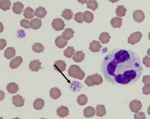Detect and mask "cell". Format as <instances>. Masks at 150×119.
<instances>
[{"instance_id": "4316f807", "label": "cell", "mask_w": 150, "mask_h": 119, "mask_svg": "<svg viewBox=\"0 0 150 119\" xmlns=\"http://www.w3.org/2000/svg\"><path fill=\"white\" fill-rule=\"evenodd\" d=\"M111 37L110 36L109 33L107 32H103L100 34L99 39L100 41L102 44H107L109 42Z\"/></svg>"}, {"instance_id": "f35d334b", "label": "cell", "mask_w": 150, "mask_h": 119, "mask_svg": "<svg viewBox=\"0 0 150 119\" xmlns=\"http://www.w3.org/2000/svg\"><path fill=\"white\" fill-rule=\"evenodd\" d=\"M30 22L27 19H23L21 21V25L26 29H30Z\"/></svg>"}, {"instance_id": "d4e9b609", "label": "cell", "mask_w": 150, "mask_h": 119, "mask_svg": "<svg viewBox=\"0 0 150 119\" xmlns=\"http://www.w3.org/2000/svg\"><path fill=\"white\" fill-rule=\"evenodd\" d=\"M96 115L99 117H102L104 116L106 114V110L104 105H98L96 107Z\"/></svg>"}, {"instance_id": "bcb514c9", "label": "cell", "mask_w": 150, "mask_h": 119, "mask_svg": "<svg viewBox=\"0 0 150 119\" xmlns=\"http://www.w3.org/2000/svg\"><path fill=\"white\" fill-rule=\"evenodd\" d=\"M147 113L150 115V105L148 107V109H147Z\"/></svg>"}, {"instance_id": "ba28073f", "label": "cell", "mask_w": 150, "mask_h": 119, "mask_svg": "<svg viewBox=\"0 0 150 119\" xmlns=\"http://www.w3.org/2000/svg\"><path fill=\"white\" fill-rule=\"evenodd\" d=\"M133 18L136 22L141 23L144 19V13L142 11L140 10L135 11L133 13Z\"/></svg>"}, {"instance_id": "7bdbcfd3", "label": "cell", "mask_w": 150, "mask_h": 119, "mask_svg": "<svg viewBox=\"0 0 150 119\" xmlns=\"http://www.w3.org/2000/svg\"><path fill=\"white\" fill-rule=\"evenodd\" d=\"M142 82L145 85H150V76L149 75L144 76L142 79Z\"/></svg>"}, {"instance_id": "30bf717a", "label": "cell", "mask_w": 150, "mask_h": 119, "mask_svg": "<svg viewBox=\"0 0 150 119\" xmlns=\"http://www.w3.org/2000/svg\"><path fill=\"white\" fill-rule=\"evenodd\" d=\"M41 64L42 63L40 62L39 60H34L30 62L29 66L31 71H38L40 69H42Z\"/></svg>"}, {"instance_id": "c3c4849f", "label": "cell", "mask_w": 150, "mask_h": 119, "mask_svg": "<svg viewBox=\"0 0 150 119\" xmlns=\"http://www.w3.org/2000/svg\"><path fill=\"white\" fill-rule=\"evenodd\" d=\"M147 54L148 56H150V48H149V49H148V50H147Z\"/></svg>"}, {"instance_id": "5bb4252c", "label": "cell", "mask_w": 150, "mask_h": 119, "mask_svg": "<svg viewBox=\"0 0 150 119\" xmlns=\"http://www.w3.org/2000/svg\"><path fill=\"white\" fill-rule=\"evenodd\" d=\"M74 33V31L71 28H67L62 33V37L64 40L67 41L73 38Z\"/></svg>"}, {"instance_id": "9a60e30c", "label": "cell", "mask_w": 150, "mask_h": 119, "mask_svg": "<svg viewBox=\"0 0 150 119\" xmlns=\"http://www.w3.org/2000/svg\"><path fill=\"white\" fill-rule=\"evenodd\" d=\"M6 89L9 93L14 94L18 92L19 88L18 84L15 83H10L6 86Z\"/></svg>"}, {"instance_id": "6da1fadb", "label": "cell", "mask_w": 150, "mask_h": 119, "mask_svg": "<svg viewBox=\"0 0 150 119\" xmlns=\"http://www.w3.org/2000/svg\"><path fill=\"white\" fill-rule=\"evenodd\" d=\"M101 69L107 82L116 86H128L138 80L143 73L139 56L130 49L116 48L103 58Z\"/></svg>"}, {"instance_id": "8992f818", "label": "cell", "mask_w": 150, "mask_h": 119, "mask_svg": "<svg viewBox=\"0 0 150 119\" xmlns=\"http://www.w3.org/2000/svg\"><path fill=\"white\" fill-rule=\"evenodd\" d=\"M25 99L23 98L22 96L18 94L13 96L12 98V101L13 105L15 106L16 107H21L24 105Z\"/></svg>"}, {"instance_id": "ee69618b", "label": "cell", "mask_w": 150, "mask_h": 119, "mask_svg": "<svg viewBox=\"0 0 150 119\" xmlns=\"http://www.w3.org/2000/svg\"><path fill=\"white\" fill-rule=\"evenodd\" d=\"M6 41L4 39H0V50H3L6 46Z\"/></svg>"}, {"instance_id": "7c38bea8", "label": "cell", "mask_w": 150, "mask_h": 119, "mask_svg": "<svg viewBox=\"0 0 150 119\" xmlns=\"http://www.w3.org/2000/svg\"><path fill=\"white\" fill-rule=\"evenodd\" d=\"M13 11L16 14H21L24 10V5L20 2L14 3L13 7Z\"/></svg>"}, {"instance_id": "b9f144b4", "label": "cell", "mask_w": 150, "mask_h": 119, "mask_svg": "<svg viewBox=\"0 0 150 119\" xmlns=\"http://www.w3.org/2000/svg\"><path fill=\"white\" fill-rule=\"evenodd\" d=\"M143 93L145 95L150 94V85H146L143 87Z\"/></svg>"}, {"instance_id": "cb8c5ba5", "label": "cell", "mask_w": 150, "mask_h": 119, "mask_svg": "<svg viewBox=\"0 0 150 119\" xmlns=\"http://www.w3.org/2000/svg\"><path fill=\"white\" fill-rule=\"evenodd\" d=\"M42 25V20L38 18H35L31 20L30 26L34 30H38L41 27Z\"/></svg>"}, {"instance_id": "2e32d148", "label": "cell", "mask_w": 150, "mask_h": 119, "mask_svg": "<svg viewBox=\"0 0 150 119\" xmlns=\"http://www.w3.org/2000/svg\"><path fill=\"white\" fill-rule=\"evenodd\" d=\"M50 96L54 100L57 99L61 96V90L57 87H54L50 91Z\"/></svg>"}, {"instance_id": "3957f363", "label": "cell", "mask_w": 150, "mask_h": 119, "mask_svg": "<svg viewBox=\"0 0 150 119\" xmlns=\"http://www.w3.org/2000/svg\"><path fill=\"white\" fill-rule=\"evenodd\" d=\"M143 36V34L140 32L137 31L133 33L128 38V43L132 45H135L140 41Z\"/></svg>"}, {"instance_id": "e0dca14e", "label": "cell", "mask_w": 150, "mask_h": 119, "mask_svg": "<svg viewBox=\"0 0 150 119\" xmlns=\"http://www.w3.org/2000/svg\"><path fill=\"white\" fill-rule=\"evenodd\" d=\"M85 54L84 53L83 51H77L74 55L73 56V60L75 62H81L85 58Z\"/></svg>"}, {"instance_id": "52a82bcc", "label": "cell", "mask_w": 150, "mask_h": 119, "mask_svg": "<svg viewBox=\"0 0 150 119\" xmlns=\"http://www.w3.org/2000/svg\"><path fill=\"white\" fill-rule=\"evenodd\" d=\"M66 67L67 65L65 62L62 60H59L57 61H55L53 65V67L55 70L60 73H62L65 70Z\"/></svg>"}, {"instance_id": "7a4b0ae2", "label": "cell", "mask_w": 150, "mask_h": 119, "mask_svg": "<svg viewBox=\"0 0 150 119\" xmlns=\"http://www.w3.org/2000/svg\"><path fill=\"white\" fill-rule=\"evenodd\" d=\"M68 74L71 77L82 80L85 76V73L78 65H72L68 69Z\"/></svg>"}, {"instance_id": "44dd1931", "label": "cell", "mask_w": 150, "mask_h": 119, "mask_svg": "<svg viewBox=\"0 0 150 119\" xmlns=\"http://www.w3.org/2000/svg\"><path fill=\"white\" fill-rule=\"evenodd\" d=\"M16 55V50L13 47H8L4 52L5 57L8 60L14 57Z\"/></svg>"}, {"instance_id": "1f68e13d", "label": "cell", "mask_w": 150, "mask_h": 119, "mask_svg": "<svg viewBox=\"0 0 150 119\" xmlns=\"http://www.w3.org/2000/svg\"><path fill=\"white\" fill-rule=\"evenodd\" d=\"M88 99L87 97L85 94H81L79 96H78L77 98V101L78 104L80 105L83 106L87 103Z\"/></svg>"}, {"instance_id": "4dcf8cb0", "label": "cell", "mask_w": 150, "mask_h": 119, "mask_svg": "<svg viewBox=\"0 0 150 119\" xmlns=\"http://www.w3.org/2000/svg\"><path fill=\"white\" fill-rule=\"evenodd\" d=\"M126 11H127V9H125L123 5H119L117 8L115 12L117 16L121 17L125 16Z\"/></svg>"}, {"instance_id": "f1b7e54d", "label": "cell", "mask_w": 150, "mask_h": 119, "mask_svg": "<svg viewBox=\"0 0 150 119\" xmlns=\"http://www.w3.org/2000/svg\"><path fill=\"white\" fill-rule=\"evenodd\" d=\"M11 3L9 0H1L0 1V8L4 11L10 9Z\"/></svg>"}, {"instance_id": "d6986e66", "label": "cell", "mask_w": 150, "mask_h": 119, "mask_svg": "<svg viewBox=\"0 0 150 119\" xmlns=\"http://www.w3.org/2000/svg\"><path fill=\"white\" fill-rule=\"evenodd\" d=\"M23 16L25 18L31 19L35 17V12L33 9L30 7H27L24 11Z\"/></svg>"}, {"instance_id": "4fadbf2b", "label": "cell", "mask_w": 150, "mask_h": 119, "mask_svg": "<svg viewBox=\"0 0 150 119\" xmlns=\"http://www.w3.org/2000/svg\"><path fill=\"white\" fill-rule=\"evenodd\" d=\"M69 114V110L67 107L62 105L57 109V115L61 118H64Z\"/></svg>"}, {"instance_id": "7dc6e473", "label": "cell", "mask_w": 150, "mask_h": 119, "mask_svg": "<svg viewBox=\"0 0 150 119\" xmlns=\"http://www.w3.org/2000/svg\"><path fill=\"white\" fill-rule=\"evenodd\" d=\"M88 1H79V2H80L81 3V4H83L85 3V2H86Z\"/></svg>"}, {"instance_id": "d6a6232c", "label": "cell", "mask_w": 150, "mask_h": 119, "mask_svg": "<svg viewBox=\"0 0 150 119\" xmlns=\"http://www.w3.org/2000/svg\"><path fill=\"white\" fill-rule=\"evenodd\" d=\"M87 8L88 9H91L92 10H96L98 8V4L97 2L95 0H89L86 3Z\"/></svg>"}, {"instance_id": "f907efd6", "label": "cell", "mask_w": 150, "mask_h": 119, "mask_svg": "<svg viewBox=\"0 0 150 119\" xmlns=\"http://www.w3.org/2000/svg\"><path fill=\"white\" fill-rule=\"evenodd\" d=\"M13 119H21L19 117H16V118H13Z\"/></svg>"}, {"instance_id": "836d02e7", "label": "cell", "mask_w": 150, "mask_h": 119, "mask_svg": "<svg viewBox=\"0 0 150 119\" xmlns=\"http://www.w3.org/2000/svg\"><path fill=\"white\" fill-rule=\"evenodd\" d=\"M75 49L73 47L68 46L67 48L64 51V55L67 58H71L74 55Z\"/></svg>"}, {"instance_id": "603a6c76", "label": "cell", "mask_w": 150, "mask_h": 119, "mask_svg": "<svg viewBox=\"0 0 150 119\" xmlns=\"http://www.w3.org/2000/svg\"><path fill=\"white\" fill-rule=\"evenodd\" d=\"M55 44L57 47L64 48L67 44V41L64 39L62 36H59L55 40Z\"/></svg>"}, {"instance_id": "ffe728a7", "label": "cell", "mask_w": 150, "mask_h": 119, "mask_svg": "<svg viewBox=\"0 0 150 119\" xmlns=\"http://www.w3.org/2000/svg\"><path fill=\"white\" fill-rule=\"evenodd\" d=\"M35 16L40 19L43 18L47 14V11L44 7L41 6L36 9Z\"/></svg>"}, {"instance_id": "60d3db41", "label": "cell", "mask_w": 150, "mask_h": 119, "mask_svg": "<svg viewBox=\"0 0 150 119\" xmlns=\"http://www.w3.org/2000/svg\"><path fill=\"white\" fill-rule=\"evenodd\" d=\"M143 64L145 65L146 68H150V57H148L147 56H146L143 60Z\"/></svg>"}, {"instance_id": "7402d4cb", "label": "cell", "mask_w": 150, "mask_h": 119, "mask_svg": "<svg viewBox=\"0 0 150 119\" xmlns=\"http://www.w3.org/2000/svg\"><path fill=\"white\" fill-rule=\"evenodd\" d=\"M122 24V19L118 17H115L112 19L110 24L112 27L115 28H120Z\"/></svg>"}, {"instance_id": "f6af8a7d", "label": "cell", "mask_w": 150, "mask_h": 119, "mask_svg": "<svg viewBox=\"0 0 150 119\" xmlns=\"http://www.w3.org/2000/svg\"><path fill=\"white\" fill-rule=\"evenodd\" d=\"M0 100H3V99L5 98V93L2 90L0 91Z\"/></svg>"}, {"instance_id": "8fae6325", "label": "cell", "mask_w": 150, "mask_h": 119, "mask_svg": "<svg viewBox=\"0 0 150 119\" xmlns=\"http://www.w3.org/2000/svg\"><path fill=\"white\" fill-rule=\"evenodd\" d=\"M23 61V58L21 56H16L10 61L9 67L12 69L16 68L21 64Z\"/></svg>"}, {"instance_id": "816d5d0a", "label": "cell", "mask_w": 150, "mask_h": 119, "mask_svg": "<svg viewBox=\"0 0 150 119\" xmlns=\"http://www.w3.org/2000/svg\"><path fill=\"white\" fill-rule=\"evenodd\" d=\"M0 119H3V117H1V118H0Z\"/></svg>"}, {"instance_id": "9c48e42d", "label": "cell", "mask_w": 150, "mask_h": 119, "mask_svg": "<svg viewBox=\"0 0 150 119\" xmlns=\"http://www.w3.org/2000/svg\"><path fill=\"white\" fill-rule=\"evenodd\" d=\"M102 46L100 45V41L93 40L90 43L89 49L91 52L93 53H97L100 51V49Z\"/></svg>"}, {"instance_id": "d590c367", "label": "cell", "mask_w": 150, "mask_h": 119, "mask_svg": "<svg viewBox=\"0 0 150 119\" xmlns=\"http://www.w3.org/2000/svg\"><path fill=\"white\" fill-rule=\"evenodd\" d=\"M95 85H100L103 82V79L102 77L101 76L96 73L92 76Z\"/></svg>"}, {"instance_id": "277c9868", "label": "cell", "mask_w": 150, "mask_h": 119, "mask_svg": "<svg viewBox=\"0 0 150 119\" xmlns=\"http://www.w3.org/2000/svg\"><path fill=\"white\" fill-rule=\"evenodd\" d=\"M52 25L53 29L56 31H62L65 26L64 22L60 18H56L53 19Z\"/></svg>"}, {"instance_id": "5b68a950", "label": "cell", "mask_w": 150, "mask_h": 119, "mask_svg": "<svg viewBox=\"0 0 150 119\" xmlns=\"http://www.w3.org/2000/svg\"><path fill=\"white\" fill-rule=\"evenodd\" d=\"M142 106H143V105H142L141 102L139 100L135 99L131 101L129 107L132 112L137 113L139 110H141Z\"/></svg>"}, {"instance_id": "f5cc1de1", "label": "cell", "mask_w": 150, "mask_h": 119, "mask_svg": "<svg viewBox=\"0 0 150 119\" xmlns=\"http://www.w3.org/2000/svg\"><path fill=\"white\" fill-rule=\"evenodd\" d=\"M45 119V118H41V119Z\"/></svg>"}, {"instance_id": "83f0119b", "label": "cell", "mask_w": 150, "mask_h": 119, "mask_svg": "<svg viewBox=\"0 0 150 119\" xmlns=\"http://www.w3.org/2000/svg\"><path fill=\"white\" fill-rule=\"evenodd\" d=\"M84 21L87 23H91L94 19L93 14L89 11H86L83 15Z\"/></svg>"}, {"instance_id": "f546056e", "label": "cell", "mask_w": 150, "mask_h": 119, "mask_svg": "<svg viewBox=\"0 0 150 119\" xmlns=\"http://www.w3.org/2000/svg\"><path fill=\"white\" fill-rule=\"evenodd\" d=\"M61 16L64 18V19H67V21L72 19L73 16V12L69 9H65L64 11H62Z\"/></svg>"}, {"instance_id": "ab89813d", "label": "cell", "mask_w": 150, "mask_h": 119, "mask_svg": "<svg viewBox=\"0 0 150 119\" xmlns=\"http://www.w3.org/2000/svg\"><path fill=\"white\" fill-rule=\"evenodd\" d=\"M134 119H146L145 114L142 112H138L134 115Z\"/></svg>"}, {"instance_id": "e575fe53", "label": "cell", "mask_w": 150, "mask_h": 119, "mask_svg": "<svg viewBox=\"0 0 150 119\" xmlns=\"http://www.w3.org/2000/svg\"><path fill=\"white\" fill-rule=\"evenodd\" d=\"M44 49V47L40 43H35L32 46V50L35 53H40L43 52Z\"/></svg>"}, {"instance_id": "8d00e7d4", "label": "cell", "mask_w": 150, "mask_h": 119, "mask_svg": "<svg viewBox=\"0 0 150 119\" xmlns=\"http://www.w3.org/2000/svg\"><path fill=\"white\" fill-rule=\"evenodd\" d=\"M83 13L82 12H79L74 15V20L79 23H82L84 22L83 17Z\"/></svg>"}, {"instance_id": "74e56055", "label": "cell", "mask_w": 150, "mask_h": 119, "mask_svg": "<svg viewBox=\"0 0 150 119\" xmlns=\"http://www.w3.org/2000/svg\"><path fill=\"white\" fill-rule=\"evenodd\" d=\"M85 83L88 86H94L95 85L92 76H89L87 77L85 81Z\"/></svg>"}, {"instance_id": "ac0fdd59", "label": "cell", "mask_w": 150, "mask_h": 119, "mask_svg": "<svg viewBox=\"0 0 150 119\" xmlns=\"http://www.w3.org/2000/svg\"><path fill=\"white\" fill-rule=\"evenodd\" d=\"M84 115L86 118H91L95 115L96 111L93 107L88 106L84 110Z\"/></svg>"}, {"instance_id": "681fc988", "label": "cell", "mask_w": 150, "mask_h": 119, "mask_svg": "<svg viewBox=\"0 0 150 119\" xmlns=\"http://www.w3.org/2000/svg\"><path fill=\"white\" fill-rule=\"evenodd\" d=\"M148 38L150 40V32L148 33Z\"/></svg>"}, {"instance_id": "484cf974", "label": "cell", "mask_w": 150, "mask_h": 119, "mask_svg": "<svg viewBox=\"0 0 150 119\" xmlns=\"http://www.w3.org/2000/svg\"><path fill=\"white\" fill-rule=\"evenodd\" d=\"M44 105L45 101L42 99L37 98L34 101L33 106L35 109L39 110L42 109Z\"/></svg>"}]
</instances>
